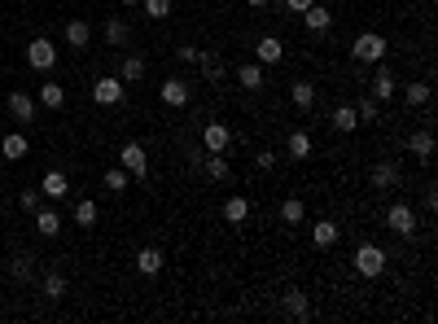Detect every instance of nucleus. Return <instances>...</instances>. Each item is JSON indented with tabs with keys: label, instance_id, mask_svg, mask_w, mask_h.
Instances as JSON below:
<instances>
[{
	"label": "nucleus",
	"instance_id": "1",
	"mask_svg": "<svg viewBox=\"0 0 438 324\" xmlns=\"http://www.w3.org/2000/svg\"><path fill=\"white\" fill-rule=\"evenodd\" d=\"M386 35H377V31H364V35H355V44H351V57L355 62H369V66H377V62H386Z\"/></svg>",
	"mask_w": 438,
	"mask_h": 324
},
{
	"label": "nucleus",
	"instance_id": "2",
	"mask_svg": "<svg viewBox=\"0 0 438 324\" xmlns=\"http://www.w3.org/2000/svg\"><path fill=\"white\" fill-rule=\"evenodd\" d=\"M355 272H360V276H382L386 272V250L373 246V241H364L360 250H355Z\"/></svg>",
	"mask_w": 438,
	"mask_h": 324
},
{
	"label": "nucleus",
	"instance_id": "3",
	"mask_svg": "<svg viewBox=\"0 0 438 324\" xmlns=\"http://www.w3.org/2000/svg\"><path fill=\"white\" fill-rule=\"evenodd\" d=\"M118 158H123V171L132 180H145L149 175V158H145V145H136V140H127L123 149H118Z\"/></svg>",
	"mask_w": 438,
	"mask_h": 324
},
{
	"label": "nucleus",
	"instance_id": "4",
	"mask_svg": "<svg viewBox=\"0 0 438 324\" xmlns=\"http://www.w3.org/2000/svg\"><path fill=\"white\" fill-rule=\"evenodd\" d=\"M53 62H57V44L44 40V35H35V40L27 44V66L31 70H49Z\"/></svg>",
	"mask_w": 438,
	"mask_h": 324
},
{
	"label": "nucleus",
	"instance_id": "5",
	"mask_svg": "<svg viewBox=\"0 0 438 324\" xmlns=\"http://www.w3.org/2000/svg\"><path fill=\"white\" fill-rule=\"evenodd\" d=\"M386 228H390V233H399V237H412V233H417V215H412L408 202H395V206L386 210Z\"/></svg>",
	"mask_w": 438,
	"mask_h": 324
},
{
	"label": "nucleus",
	"instance_id": "6",
	"mask_svg": "<svg viewBox=\"0 0 438 324\" xmlns=\"http://www.w3.org/2000/svg\"><path fill=\"white\" fill-rule=\"evenodd\" d=\"M92 101H97V105H118V101H123V79H114V75L97 79V83H92Z\"/></svg>",
	"mask_w": 438,
	"mask_h": 324
},
{
	"label": "nucleus",
	"instance_id": "7",
	"mask_svg": "<svg viewBox=\"0 0 438 324\" xmlns=\"http://www.w3.org/2000/svg\"><path fill=\"white\" fill-rule=\"evenodd\" d=\"M228 140H232V131L223 127V123H206L202 127V149L206 153H223V149H228Z\"/></svg>",
	"mask_w": 438,
	"mask_h": 324
},
{
	"label": "nucleus",
	"instance_id": "8",
	"mask_svg": "<svg viewBox=\"0 0 438 324\" xmlns=\"http://www.w3.org/2000/svg\"><path fill=\"white\" fill-rule=\"evenodd\" d=\"M158 97H162V105H171V110H184L188 105V83L184 79H167L158 88Z\"/></svg>",
	"mask_w": 438,
	"mask_h": 324
},
{
	"label": "nucleus",
	"instance_id": "9",
	"mask_svg": "<svg viewBox=\"0 0 438 324\" xmlns=\"http://www.w3.org/2000/svg\"><path fill=\"white\" fill-rule=\"evenodd\" d=\"M254 57H259V66H276L281 57H285V44H281L276 35H263V40L254 44Z\"/></svg>",
	"mask_w": 438,
	"mask_h": 324
},
{
	"label": "nucleus",
	"instance_id": "10",
	"mask_svg": "<svg viewBox=\"0 0 438 324\" xmlns=\"http://www.w3.org/2000/svg\"><path fill=\"white\" fill-rule=\"evenodd\" d=\"M390 97H395V75H390L386 62H377V70H373V101H390Z\"/></svg>",
	"mask_w": 438,
	"mask_h": 324
},
{
	"label": "nucleus",
	"instance_id": "11",
	"mask_svg": "<svg viewBox=\"0 0 438 324\" xmlns=\"http://www.w3.org/2000/svg\"><path fill=\"white\" fill-rule=\"evenodd\" d=\"M281 303H285V311L294 320H307L311 316V298H307L303 290H285V298H281Z\"/></svg>",
	"mask_w": 438,
	"mask_h": 324
},
{
	"label": "nucleus",
	"instance_id": "12",
	"mask_svg": "<svg viewBox=\"0 0 438 324\" xmlns=\"http://www.w3.org/2000/svg\"><path fill=\"white\" fill-rule=\"evenodd\" d=\"M66 44H70V49H88V44H92V27H88L84 18L66 22Z\"/></svg>",
	"mask_w": 438,
	"mask_h": 324
},
{
	"label": "nucleus",
	"instance_id": "13",
	"mask_svg": "<svg viewBox=\"0 0 438 324\" xmlns=\"http://www.w3.org/2000/svg\"><path fill=\"white\" fill-rule=\"evenodd\" d=\"M285 149H289V158H298V162H307V158H311V136H307V131L298 127V131H289V140H285Z\"/></svg>",
	"mask_w": 438,
	"mask_h": 324
},
{
	"label": "nucleus",
	"instance_id": "14",
	"mask_svg": "<svg viewBox=\"0 0 438 324\" xmlns=\"http://www.w3.org/2000/svg\"><path fill=\"white\" fill-rule=\"evenodd\" d=\"M9 114H14L18 123H31V118H35V101L27 97V92H9Z\"/></svg>",
	"mask_w": 438,
	"mask_h": 324
},
{
	"label": "nucleus",
	"instance_id": "15",
	"mask_svg": "<svg viewBox=\"0 0 438 324\" xmlns=\"http://www.w3.org/2000/svg\"><path fill=\"white\" fill-rule=\"evenodd\" d=\"M162 263H167V255H162L158 246H145V250H140V255H136V268L145 272V276H153V272H162Z\"/></svg>",
	"mask_w": 438,
	"mask_h": 324
},
{
	"label": "nucleus",
	"instance_id": "16",
	"mask_svg": "<svg viewBox=\"0 0 438 324\" xmlns=\"http://www.w3.org/2000/svg\"><path fill=\"white\" fill-rule=\"evenodd\" d=\"M303 22H307V31H329L333 14H329L325 5H307V9H303Z\"/></svg>",
	"mask_w": 438,
	"mask_h": 324
},
{
	"label": "nucleus",
	"instance_id": "17",
	"mask_svg": "<svg viewBox=\"0 0 438 324\" xmlns=\"http://www.w3.org/2000/svg\"><path fill=\"white\" fill-rule=\"evenodd\" d=\"M40 193H44V197H66V193H70V180H66L62 171H49V175L40 180Z\"/></svg>",
	"mask_w": 438,
	"mask_h": 324
},
{
	"label": "nucleus",
	"instance_id": "18",
	"mask_svg": "<svg viewBox=\"0 0 438 324\" xmlns=\"http://www.w3.org/2000/svg\"><path fill=\"white\" fill-rule=\"evenodd\" d=\"M0 153H5L9 162H18V158H27V136L22 131H9L5 140H0Z\"/></svg>",
	"mask_w": 438,
	"mask_h": 324
},
{
	"label": "nucleus",
	"instance_id": "19",
	"mask_svg": "<svg viewBox=\"0 0 438 324\" xmlns=\"http://www.w3.org/2000/svg\"><path fill=\"white\" fill-rule=\"evenodd\" d=\"M223 219H228V224H245V219H250V202H245L241 193L228 197V202H223Z\"/></svg>",
	"mask_w": 438,
	"mask_h": 324
},
{
	"label": "nucleus",
	"instance_id": "20",
	"mask_svg": "<svg viewBox=\"0 0 438 324\" xmlns=\"http://www.w3.org/2000/svg\"><path fill=\"white\" fill-rule=\"evenodd\" d=\"M408 153L425 162V158L434 153V136H430V131H412V136H408Z\"/></svg>",
	"mask_w": 438,
	"mask_h": 324
},
{
	"label": "nucleus",
	"instance_id": "21",
	"mask_svg": "<svg viewBox=\"0 0 438 324\" xmlns=\"http://www.w3.org/2000/svg\"><path fill=\"white\" fill-rule=\"evenodd\" d=\"M237 83H241L245 92H259V88H263V66H259V62L241 66V70H237Z\"/></svg>",
	"mask_w": 438,
	"mask_h": 324
},
{
	"label": "nucleus",
	"instance_id": "22",
	"mask_svg": "<svg viewBox=\"0 0 438 324\" xmlns=\"http://www.w3.org/2000/svg\"><path fill=\"white\" fill-rule=\"evenodd\" d=\"M35 228H40V237H57V233H62V215H57V210H35Z\"/></svg>",
	"mask_w": 438,
	"mask_h": 324
},
{
	"label": "nucleus",
	"instance_id": "23",
	"mask_svg": "<svg viewBox=\"0 0 438 324\" xmlns=\"http://www.w3.org/2000/svg\"><path fill=\"white\" fill-rule=\"evenodd\" d=\"M399 184V166L395 162H377L373 166V188H395Z\"/></svg>",
	"mask_w": 438,
	"mask_h": 324
},
{
	"label": "nucleus",
	"instance_id": "24",
	"mask_svg": "<svg viewBox=\"0 0 438 324\" xmlns=\"http://www.w3.org/2000/svg\"><path fill=\"white\" fill-rule=\"evenodd\" d=\"M311 241L320 246V250H329V246L338 241V224H333V219H320V224H311Z\"/></svg>",
	"mask_w": 438,
	"mask_h": 324
},
{
	"label": "nucleus",
	"instance_id": "25",
	"mask_svg": "<svg viewBox=\"0 0 438 324\" xmlns=\"http://www.w3.org/2000/svg\"><path fill=\"white\" fill-rule=\"evenodd\" d=\"M430 83H408L404 88V101H408V110H421V105H430Z\"/></svg>",
	"mask_w": 438,
	"mask_h": 324
},
{
	"label": "nucleus",
	"instance_id": "26",
	"mask_svg": "<svg viewBox=\"0 0 438 324\" xmlns=\"http://www.w3.org/2000/svg\"><path fill=\"white\" fill-rule=\"evenodd\" d=\"M40 105L62 110V105H66V88H62V83H40Z\"/></svg>",
	"mask_w": 438,
	"mask_h": 324
},
{
	"label": "nucleus",
	"instance_id": "27",
	"mask_svg": "<svg viewBox=\"0 0 438 324\" xmlns=\"http://www.w3.org/2000/svg\"><path fill=\"white\" fill-rule=\"evenodd\" d=\"M303 219H307L303 197H285V202H281V224H303Z\"/></svg>",
	"mask_w": 438,
	"mask_h": 324
},
{
	"label": "nucleus",
	"instance_id": "28",
	"mask_svg": "<svg viewBox=\"0 0 438 324\" xmlns=\"http://www.w3.org/2000/svg\"><path fill=\"white\" fill-rule=\"evenodd\" d=\"M329 123H333V131H355V127H360V114H355L351 105H338Z\"/></svg>",
	"mask_w": 438,
	"mask_h": 324
},
{
	"label": "nucleus",
	"instance_id": "29",
	"mask_svg": "<svg viewBox=\"0 0 438 324\" xmlns=\"http://www.w3.org/2000/svg\"><path fill=\"white\" fill-rule=\"evenodd\" d=\"M197 66H202V75H206L210 83H219V75H223V62H219V57L210 53V49H202V53H197Z\"/></svg>",
	"mask_w": 438,
	"mask_h": 324
},
{
	"label": "nucleus",
	"instance_id": "30",
	"mask_svg": "<svg viewBox=\"0 0 438 324\" xmlns=\"http://www.w3.org/2000/svg\"><path fill=\"white\" fill-rule=\"evenodd\" d=\"M118 79H123V83H140V79H145V57H123V75H118Z\"/></svg>",
	"mask_w": 438,
	"mask_h": 324
},
{
	"label": "nucleus",
	"instance_id": "31",
	"mask_svg": "<svg viewBox=\"0 0 438 324\" xmlns=\"http://www.w3.org/2000/svg\"><path fill=\"white\" fill-rule=\"evenodd\" d=\"M105 44H114V49H123V44H127V22L123 18L105 22Z\"/></svg>",
	"mask_w": 438,
	"mask_h": 324
},
{
	"label": "nucleus",
	"instance_id": "32",
	"mask_svg": "<svg viewBox=\"0 0 438 324\" xmlns=\"http://www.w3.org/2000/svg\"><path fill=\"white\" fill-rule=\"evenodd\" d=\"M289 101L298 105V110H311V105H316V88H311V83H294V88H289Z\"/></svg>",
	"mask_w": 438,
	"mask_h": 324
},
{
	"label": "nucleus",
	"instance_id": "33",
	"mask_svg": "<svg viewBox=\"0 0 438 324\" xmlns=\"http://www.w3.org/2000/svg\"><path fill=\"white\" fill-rule=\"evenodd\" d=\"M101 184H105V188H110V193H123V188H127V184H132V175H127V171H123V166H114V171H105V180H101Z\"/></svg>",
	"mask_w": 438,
	"mask_h": 324
},
{
	"label": "nucleus",
	"instance_id": "34",
	"mask_svg": "<svg viewBox=\"0 0 438 324\" xmlns=\"http://www.w3.org/2000/svg\"><path fill=\"white\" fill-rule=\"evenodd\" d=\"M75 224L79 228H92V224H97V202H79V206H75Z\"/></svg>",
	"mask_w": 438,
	"mask_h": 324
},
{
	"label": "nucleus",
	"instance_id": "35",
	"mask_svg": "<svg viewBox=\"0 0 438 324\" xmlns=\"http://www.w3.org/2000/svg\"><path fill=\"white\" fill-rule=\"evenodd\" d=\"M228 175V162H223V153H206V180H223Z\"/></svg>",
	"mask_w": 438,
	"mask_h": 324
},
{
	"label": "nucleus",
	"instance_id": "36",
	"mask_svg": "<svg viewBox=\"0 0 438 324\" xmlns=\"http://www.w3.org/2000/svg\"><path fill=\"white\" fill-rule=\"evenodd\" d=\"M62 294H66V281L57 272H49V276H44V298H53V303H57Z\"/></svg>",
	"mask_w": 438,
	"mask_h": 324
},
{
	"label": "nucleus",
	"instance_id": "37",
	"mask_svg": "<svg viewBox=\"0 0 438 324\" xmlns=\"http://www.w3.org/2000/svg\"><path fill=\"white\" fill-rule=\"evenodd\" d=\"M140 9H145V18H167L171 0H140Z\"/></svg>",
	"mask_w": 438,
	"mask_h": 324
},
{
	"label": "nucleus",
	"instance_id": "38",
	"mask_svg": "<svg viewBox=\"0 0 438 324\" xmlns=\"http://www.w3.org/2000/svg\"><path fill=\"white\" fill-rule=\"evenodd\" d=\"M31 268H35V255H14V263H9L14 276H31Z\"/></svg>",
	"mask_w": 438,
	"mask_h": 324
},
{
	"label": "nucleus",
	"instance_id": "39",
	"mask_svg": "<svg viewBox=\"0 0 438 324\" xmlns=\"http://www.w3.org/2000/svg\"><path fill=\"white\" fill-rule=\"evenodd\" d=\"M355 114H360V123H377V101L364 97L360 105H355Z\"/></svg>",
	"mask_w": 438,
	"mask_h": 324
},
{
	"label": "nucleus",
	"instance_id": "40",
	"mask_svg": "<svg viewBox=\"0 0 438 324\" xmlns=\"http://www.w3.org/2000/svg\"><path fill=\"white\" fill-rule=\"evenodd\" d=\"M40 197H44V193H40V188H22V197H18V206H22V210H40Z\"/></svg>",
	"mask_w": 438,
	"mask_h": 324
},
{
	"label": "nucleus",
	"instance_id": "41",
	"mask_svg": "<svg viewBox=\"0 0 438 324\" xmlns=\"http://www.w3.org/2000/svg\"><path fill=\"white\" fill-rule=\"evenodd\" d=\"M254 162H259V171H272V166H276V153H259Z\"/></svg>",
	"mask_w": 438,
	"mask_h": 324
},
{
	"label": "nucleus",
	"instance_id": "42",
	"mask_svg": "<svg viewBox=\"0 0 438 324\" xmlns=\"http://www.w3.org/2000/svg\"><path fill=\"white\" fill-rule=\"evenodd\" d=\"M175 53H180V62H197V49H193V44H180Z\"/></svg>",
	"mask_w": 438,
	"mask_h": 324
},
{
	"label": "nucleus",
	"instance_id": "43",
	"mask_svg": "<svg viewBox=\"0 0 438 324\" xmlns=\"http://www.w3.org/2000/svg\"><path fill=\"white\" fill-rule=\"evenodd\" d=\"M285 5H289V14H303V9H307V5H316V0H285Z\"/></svg>",
	"mask_w": 438,
	"mask_h": 324
},
{
	"label": "nucleus",
	"instance_id": "44",
	"mask_svg": "<svg viewBox=\"0 0 438 324\" xmlns=\"http://www.w3.org/2000/svg\"><path fill=\"white\" fill-rule=\"evenodd\" d=\"M245 5H250V9H263V5H267V0H245Z\"/></svg>",
	"mask_w": 438,
	"mask_h": 324
},
{
	"label": "nucleus",
	"instance_id": "45",
	"mask_svg": "<svg viewBox=\"0 0 438 324\" xmlns=\"http://www.w3.org/2000/svg\"><path fill=\"white\" fill-rule=\"evenodd\" d=\"M123 5H127V9H136V5H140V0H123Z\"/></svg>",
	"mask_w": 438,
	"mask_h": 324
}]
</instances>
